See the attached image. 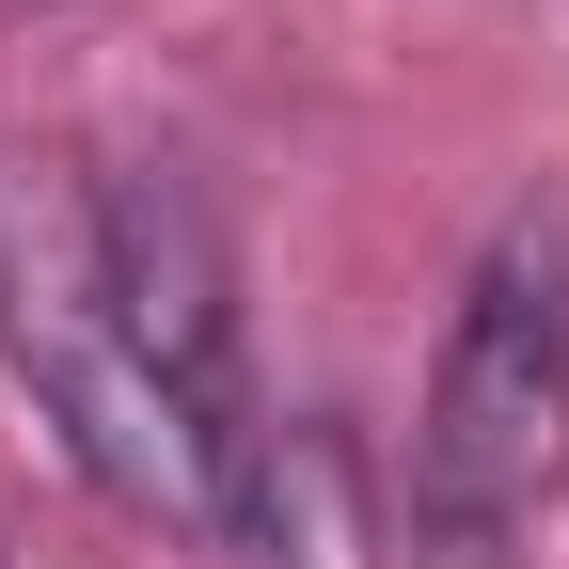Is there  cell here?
<instances>
[{
	"mask_svg": "<svg viewBox=\"0 0 569 569\" xmlns=\"http://www.w3.org/2000/svg\"><path fill=\"white\" fill-rule=\"evenodd\" d=\"M0 17H48V0H0Z\"/></svg>",
	"mask_w": 569,
	"mask_h": 569,
	"instance_id": "obj_6",
	"label": "cell"
},
{
	"mask_svg": "<svg viewBox=\"0 0 569 569\" xmlns=\"http://www.w3.org/2000/svg\"><path fill=\"white\" fill-rule=\"evenodd\" d=\"M396 569H507V522H475V507H411V522H396Z\"/></svg>",
	"mask_w": 569,
	"mask_h": 569,
	"instance_id": "obj_5",
	"label": "cell"
},
{
	"mask_svg": "<svg viewBox=\"0 0 569 569\" xmlns=\"http://www.w3.org/2000/svg\"><path fill=\"white\" fill-rule=\"evenodd\" d=\"M0 365L32 380V411L63 427V459H80L111 507L206 538V443L174 427V396L142 380V348L111 317L96 190H63V174H0Z\"/></svg>",
	"mask_w": 569,
	"mask_h": 569,
	"instance_id": "obj_1",
	"label": "cell"
},
{
	"mask_svg": "<svg viewBox=\"0 0 569 569\" xmlns=\"http://www.w3.org/2000/svg\"><path fill=\"white\" fill-rule=\"evenodd\" d=\"M96 238H111V317L142 348V380L174 396V427L206 443V507H222V459L253 443V380H238V253L222 222H206V190L190 174H127L96 206Z\"/></svg>",
	"mask_w": 569,
	"mask_h": 569,
	"instance_id": "obj_3",
	"label": "cell"
},
{
	"mask_svg": "<svg viewBox=\"0 0 569 569\" xmlns=\"http://www.w3.org/2000/svg\"><path fill=\"white\" fill-rule=\"evenodd\" d=\"M222 569H396V522L365 490V443L332 411H253V443L222 459V507H206Z\"/></svg>",
	"mask_w": 569,
	"mask_h": 569,
	"instance_id": "obj_4",
	"label": "cell"
},
{
	"mask_svg": "<svg viewBox=\"0 0 569 569\" xmlns=\"http://www.w3.org/2000/svg\"><path fill=\"white\" fill-rule=\"evenodd\" d=\"M569 459V222H522L475 253L443 365H427V427H411V507H475L522 522L538 475Z\"/></svg>",
	"mask_w": 569,
	"mask_h": 569,
	"instance_id": "obj_2",
	"label": "cell"
}]
</instances>
